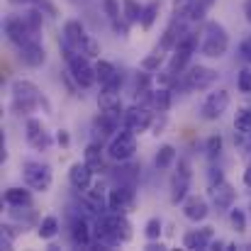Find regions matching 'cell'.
<instances>
[{"mask_svg": "<svg viewBox=\"0 0 251 251\" xmlns=\"http://www.w3.org/2000/svg\"><path fill=\"white\" fill-rule=\"evenodd\" d=\"M229 49V34L225 29V25L207 20L202 25V39H200V54L207 59H220L225 56Z\"/></svg>", "mask_w": 251, "mask_h": 251, "instance_id": "cell-1", "label": "cell"}, {"mask_svg": "<svg viewBox=\"0 0 251 251\" xmlns=\"http://www.w3.org/2000/svg\"><path fill=\"white\" fill-rule=\"evenodd\" d=\"M190 183H193V164L188 156H178L176 171L171 176V202L180 205L190 195Z\"/></svg>", "mask_w": 251, "mask_h": 251, "instance_id": "cell-2", "label": "cell"}, {"mask_svg": "<svg viewBox=\"0 0 251 251\" xmlns=\"http://www.w3.org/2000/svg\"><path fill=\"white\" fill-rule=\"evenodd\" d=\"M22 180L27 188L37 190V193H47L54 183V171L49 164H42V161H22Z\"/></svg>", "mask_w": 251, "mask_h": 251, "instance_id": "cell-3", "label": "cell"}, {"mask_svg": "<svg viewBox=\"0 0 251 251\" xmlns=\"http://www.w3.org/2000/svg\"><path fill=\"white\" fill-rule=\"evenodd\" d=\"M217 78H220V74H217L215 69L202 66V64H195V66H188V69H185V74L180 76V85H183V90L198 93V90L212 88V85L217 83Z\"/></svg>", "mask_w": 251, "mask_h": 251, "instance_id": "cell-4", "label": "cell"}, {"mask_svg": "<svg viewBox=\"0 0 251 251\" xmlns=\"http://www.w3.org/2000/svg\"><path fill=\"white\" fill-rule=\"evenodd\" d=\"M134 154H137V134H134L132 129L122 127V129L110 139V144H107V156H110L112 161L122 164V161L134 159Z\"/></svg>", "mask_w": 251, "mask_h": 251, "instance_id": "cell-5", "label": "cell"}, {"mask_svg": "<svg viewBox=\"0 0 251 251\" xmlns=\"http://www.w3.org/2000/svg\"><path fill=\"white\" fill-rule=\"evenodd\" d=\"M229 102H232L229 90H227V88H217V90L207 93V98L202 100V105H200V117L207 120V122H217V120L229 110Z\"/></svg>", "mask_w": 251, "mask_h": 251, "instance_id": "cell-6", "label": "cell"}, {"mask_svg": "<svg viewBox=\"0 0 251 251\" xmlns=\"http://www.w3.org/2000/svg\"><path fill=\"white\" fill-rule=\"evenodd\" d=\"M2 32H5L7 42H10L15 49H20V47H25V44H29V42H37V39H39V34H34V32L22 22V17H20V15H7V17H5V22H2Z\"/></svg>", "mask_w": 251, "mask_h": 251, "instance_id": "cell-7", "label": "cell"}, {"mask_svg": "<svg viewBox=\"0 0 251 251\" xmlns=\"http://www.w3.org/2000/svg\"><path fill=\"white\" fill-rule=\"evenodd\" d=\"M154 117H156V110H154V107L134 102L132 107H127V110H125V127H127V129H132L134 134H144V132H149V129H151Z\"/></svg>", "mask_w": 251, "mask_h": 251, "instance_id": "cell-8", "label": "cell"}, {"mask_svg": "<svg viewBox=\"0 0 251 251\" xmlns=\"http://www.w3.org/2000/svg\"><path fill=\"white\" fill-rule=\"evenodd\" d=\"M137 202V185L132 183H117L112 190H107V210L112 212H129Z\"/></svg>", "mask_w": 251, "mask_h": 251, "instance_id": "cell-9", "label": "cell"}, {"mask_svg": "<svg viewBox=\"0 0 251 251\" xmlns=\"http://www.w3.org/2000/svg\"><path fill=\"white\" fill-rule=\"evenodd\" d=\"M69 237H71V244H74V247L90 249L93 242H95V232H93L90 220L74 212V215H71V222H69Z\"/></svg>", "mask_w": 251, "mask_h": 251, "instance_id": "cell-10", "label": "cell"}, {"mask_svg": "<svg viewBox=\"0 0 251 251\" xmlns=\"http://www.w3.org/2000/svg\"><path fill=\"white\" fill-rule=\"evenodd\" d=\"M66 69L71 71V76L76 78V83L81 85L83 90L93 88L98 83V74H95V66L90 64V59L85 54H76L71 61H66Z\"/></svg>", "mask_w": 251, "mask_h": 251, "instance_id": "cell-11", "label": "cell"}, {"mask_svg": "<svg viewBox=\"0 0 251 251\" xmlns=\"http://www.w3.org/2000/svg\"><path fill=\"white\" fill-rule=\"evenodd\" d=\"M25 139H27V144H29L34 151H49L51 144H54V139H51V134L47 132L44 122L37 120V117H29V120H27V125H25Z\"/></svg>", "mask_w": 251, "mask_h": 251, "instance_id": "cell-12", "label": "cell"}, {"mask_svg": "<svg viewBox=\"0 0 251 251\" xmlns=\"http://www.w3.org/2000/svg\"><path fill=\"white\" fill-rule=\"evenodd\" d=\"M210 200H212V207L217 212H229L237 202V190L229 180H222V183L210 188Z\"/></svg>", "mask_w": 251, "mask_h": 251, "instance_id": "cell-13", "label": "cell"}, {"mask_svg": "<svg viewBox=\"0 0 251 251\" xmlns=\"http://www.w3.org/2000/svg\"><path fill=\"white\" fill-rule=\"evenodd\" d=\"M188 20H180V17H171V22H168V27L164 29V34H161V44H159V49L166 54V51H173L176 47H178V42L190 32L188 29Z\"/></svg>", "mask_w": 251, "mask_h": 251, "instance_id": "cell-14", "label": "cell"}, {"mask_svg": "<svg viewBox=\"0 0 251 251\" xmlns=\"http://www.w3.org/2000/svg\"><path fill=\"white\" fill-rule=\"evenodd\" d=\"M180 210H183V217L190 220V222H205L207 215H210V202L202 198V195H188L183 202H180Z\"/></svg>", "mask_w": 251, "mask_h": 251, "instance_id": "cell-15", "label": "cell"}, {"mask_svg": "<svg viewBox=\"0 0 251 251\" xmlns=\"http://www.w3.org/2000/svg\"><path fill=\"white\" fill-rule=\"evenodd\" d=\"M215 239V227H200V229H190L183 234V249L190 251H205L210 249Z\"/></svg>", "mask_w": 251, "mask_h": 251, "instance_id": "cell-16", "label": "cell"}, {"mask_svg": "<svg viewBox=\"0 0 251 251\" xmlns=\"http://www.w3.org/2000/svg\"><path fill=\"white\" fill-rule=\"evenodd\" d=\"M17 59H20L25 66H29V69H39V66L47 61V49H44V44L37 39V42H29V44L20 47V49H17Z\"/></svg>", "mask_w": 251, "mask_h": 251, "instance_id": "cell-17", "label": "cell"}, {"mask_svg": "<svg viewBox=\"0 0 251 251\" xmlns=\"http://www.w3.org/2000/svg\"><path fill=\"white\" fill-rule=\"evenodd\" d=\"M93 173H95V171L88 166L85 161H76L74 166L69 168V183H71V188L78 190V193L88 190V188L93 185Z\"/></svg>", "mask_w": 251, "mask_h": 251, "instance_id": "cell-18", "label": "cell"}, {"mask_svg": "<svg viewBox=\"0 0 251 251\" xmlns=\"http://www.w3.org/2000/svg\"><path fill=\"white\" fill-rule=\"evenodd\" d=\"M61 39H66L76 51L83 54V44H85V39H88V32H85L83 22L81 20H66L64 32H61Z\"/></svg>", "mask_w": 251, "mask_h": 251, "instance_id": "cell-19", "label": "cell"}, {"mask_svg": "<svg viewBox=\"0 0 251 251\" xmlns=\"http://www.w3.org/2000/svg\"><path fill=\"white\" fill-rule=\"evenodd\" d=\"M105 154H107V149L102 147V142H95V139H93V142L85 147L83 161L93 168L95 173H105V171H110L107 164H105Z\"/></svg>", "mask_w": 251, "mask_h": 251, "instance_id": "cell-20", "label": "cell"}, {"mask_svg": "<svg viewBox=\"0 0 251 251\" xmlns=\"http://www.w3.org/2000/svg\"><path fill=\"white\" fill-rule=\"evenodd\" d=\"M7 212H10V220L17 222V225H22L25 229H27V227H37V225L42 222V220L37 217V212H34L32 205H10Z\"/></svg>", "mask_w": 251, "mask_h": 251, "instance_id": "cell-21", "label": "cell"}, {"mask_svg": "<svg viewBox=\"0 0 251 251\" xmlns=\"http://www.w3.org/2000/svg\"><path fill=\"white\" fill-rule=\"evenodd\" d=\"M39 105H42V98H12L10 100V112L15 117H32L39 110Z\"/></svg>", "mask_w": 251, "mask_h": 251, "instance_id": "cell-22", "label": "cell"}, {"mask_svg": "<svg viewBox=\"0 0 251 251\" xmlns=\"http://www.w3.org/2000/svg\"><path fill=\"white\" fill-rule=\"evenodd\" d=\"M2 202L10 207V205H32V188H20V185H12V188H5L2 193Z\"/></svg>", "mask_w": 251, "mask_h": 251, "instance_id": "cell-23", "label": "cell"}, {"mask_svg": "<svg viewBox=\"0 0 251 251\" xmlns=\"http://www.w3.org/2000/svg\"><path fill=\"white\" fill-rule=\"evenodd\" d=\"M10 93H12V98H42L39 85L29 78H15L10 83Z\"/></svg>", "mask_w": 251, "mask_h": 251, "instance_id": "cell-24", "label": "cell"}, {"mask_svg": "<svg viewBox=\"0 0 251 251\" xmlns=\"http://www.w3.org/2000/svg\"><path fill=\"white\" fill-rule=\"evenodd\" d=\"M176 161H178L176 147H173V144H161L159 151H156V156H154V166H156V171H168L171 166H176Z\"/></svg>", "mask_w": 251, "mask_h": 251, "instance_id": "cell-25", "label": "cell"}, {"mask_svg": "<svg viewBox=\"0 0 251 251\" xmlns=\"http://www.w3.org/2000/svg\"><path fill=\"white\" fill-rule=\"evenodd\" d=\"M173 105V88H166V85H159L154 88V95H151V107L156 112H168Z\"/></svg>", "mask_w": 251, "mask_h": 251, "instance_id": "cell-26", "label": "cell"}, {"mask_svg": "<svg viewBox=\"0 0 251 251\" xmlns=\"http://www.w3.org/2000/svg\"><path fill=\"white\" fill-rule=\"evenodd\" d=\"M15 7H39L47 17H59V7L54 0H7Z\"/></svg>", "mask_w": 251, "mask_h": 251, "instance_id": "cell-27", "label": "cell"}, {"mask_svg": "<svg viewBox=\"0 0 251 251\" xmlns=\"http://www.w3.org/2000/svg\"><path fill=\"white\" fill-rule=\"evenodd\" d=\"M20 17H22V22H25L34 34L42 37V29H44V12H42L39 7H27V10L20 12Z\"/></svg>", "mask_w": 251, "mask_h": 251, "instance_id": "cell-28", "label": "cell"}, {"mask_svg": "<svg viewBox=\"0 0 251 251\" xmlns=\"http://www.w3.org/2000/svg\"><path fill=\"white\" fill-rule=\"evenodd\" d=\"M139 164H134L132 159L129 161H122L120 168L115 171V178H117V183H132V185H137V180H139Z\"/></svg>", "mask_w": 251, "mask_h": 251, "instance_id": "cell-29", "label": "cell"}, {"mask_svg": "<svg viewBox=\"0 0 251 251\" xmlns=\"http://www.w3.org/2000/svg\"><path fill=\"white\" fill-rule=\"evenodd\" d=\"M59 229H61V225H59V217H54V215H47V217H42V222L37 225V237L39 239H54L56 234H59Z\"/></svg>", "mask_w": 251, "mask_h": 251, "instance_id": "cell-30", "label": "cell"}, {"mask_svg": "<svg viewBox=\"0 0 251 251\" xmlns=\"http://www.w3.org/2000/svg\"><path fill=\"white\" fill-rule=\"evenodd\" d=\"M98 107L100 110H125L122 98L115 90H100L98 93Z\"/></svg>", "mask_w": 251, "mask_h": 251, "instance_id": "cell-31", "label": "cell"}, {"mask_svg": "<svg viewBox=\"0 0 251 251\" xmlns=\"http://www.w3.org/2000/svg\"><path fill=\"white\" fill-rule=\"evenodd\" d=\"M159 10H161V2L159 0H151V2L144 5V12H142V20H139L142 29H151L154 27V22L159 20Z\"/></svg>", "mask_w": 251, "mask_h": 251, "instance_id": "cell-32", "label": "cell"}, {"mask_svg": "<svg viewBox=\"0 0 251 251\" xmlns=\"http://www.w3.org/2000/svg\"><path fill=\"white\" fill-rule=\"evenodd\" d=\"M229 227H232L237 234H244L247 227H249V215H247L244 210H239V207H232V210H229Z\"/></svg>", "mask_w": 251, "mask_h": 251, "instance_id": "cell-33", "label": "cell"}, {"mask_svg": "<svg viewBox=\"0 0 251 251\" xmlns=\"http://www.w3.org/2000/svg\"><path fill=\"white\" fill-rule=\"evenodd\" d=\"M142 12H144V5H139L137 0H122V15L129 25H137L142 20Z\"/></svg>", "mask_w": 251, "mask_h": 251, "instance_id": "cell-34", "label": "cell"}, {"mask_svg": "<svg viewBox=\"0 0 251 251\" xmlns=\"http://www.w3.org/2000/svg\"><path fill=\"white\" fill-rule=\"evenodd\" d=\"M222 149H225V139H222V134H210L207 139H205V156L207 159H217L220 154H222Z\"/></svg>", "mask_w": 251, "mask_h": 251, "instance_id": "cell-35", "label": "cell"}, {"mask_svg": "<svg viewBox=\"0 0 251 251\" xmlns=\"http://www.w3.org/2000/svg\"><path fill=\"white\" fill-rule=\"evenodd\" d=\"M95 74H98V83H107L110 78H115L117 76V69H115V64L112 61H105V59H98V64H95Z\"/></svg>", "mask_w": 251, "mask_h": 251, "instance_id": "cell-36", "label": "cell"}, {"mask_svg": "<svg viewBox=\"0 0 251 251\" xmlns=\"http://www.w3.org/2000/svg\"><path fill=\"white\" fill-rule=\"evenodd\" d=\"M161 234H164V222H161V217H149L147 225H144V237H147V242H156V239H161Z\"/></svg>", "mask_w": 251, "mask_h": 251, "instance_id": "cell-37", "label": "cell"}, {"mask_svg": "<svg viewBox=\"0 0 251 251\" xmlns=\"http://www.w3.org/2000/svg\"><path fill=\"white\" fill-rule=\"evenodd\" d=\"M234 147L242 151V156L251 159V132H237L234 129Z\"/></svg>", "mask_w": 251, "mask_h": 251, "instance_id": "cell-38", "label": "cell"}, {"mask_svg": "<svg viewBox=\"0 0 251 251\" xmlns=\"http://www.w3.org/2000/svg\"><path fill=\"white\" fill-rule=\"evenodd\" d=\"M161 66H164V51H161V49H156L154 54H149L147 59H142V69H144V71L156 74Z\"/></svg>", "mask_w": 251, "mask_h": 251, "instance_id": "cell-39", "label": "cell"}, {"mask_svg": "<svg viewBox=\"0 0 251 251\" xmlns=\"http://www.w3.org/2000/svg\"><path fill=\"white\" fill-rule=\"evenodd\" d=\"M234 129H237V132H251V107H242V110H237Z\"/></svg>", "mask_w": 251, "mask_h": 251, "instance_id": "cell-40", "label": "cell"}, {"mask_svg": "<svg viewBox=\"0 0 251 251\" xmlns=\"http://www.w3.org/2000/svg\"><path fill=\"white\" fill-rule=\"evenodd\" d=\"M156 76L151 74V71H137V76H134V93H142V90H151V81H154Z\"/></svg>", "mask_w": 251, "mask_h": 251, "instance_id": "cell-41", "label": "cell"}, {"mask_svg": "<svg viewBox=\"0 0 251 251\" xmlns=\"http://www.w3.org/2000/svg\"><path fill=\"white\" fill-rule=\"evenodd\" d=\"M237 88H239V93H244V95H251V69H242L239 74H237Z\"/></svg>", "mask_w": 251, "mask_h": 251, "instance_id": "cell-42", "label": "cell"}, {"mask_svg": "<svg viewBox=\"0 0 251 251\" xmlns=\"http://www.w3.org/2000/svg\"><path fill=\"white\" fill-rule=\"evenodd\" d=\"M22 232H25V227H22V225H17V222L7 220V222H2V234H0V237H7V239H12V242H15Z\"/></svg>", "mask_w": 251, "mask_h": 251, "instance_id": "cell-43", "label": "cell"}, {"mask_svg": "<svg viewBox=\"0 0 251 251\" xmlns=\"http://www.w3.org/2000/svg\"><path fill=\"white\" fill-rule=\"evenodd\" d=\"M83 54L88 56V59H100V42H98L93 34H88V39H85Z\"/></svg>", "mask_w": 251, "mask_h": 251, "instance_id": "cell-44", "label": "cell"}, {"mask_svg": "<svg viewBox=\"0 0 251 251\" xmlns=\"http://www.w3.org/2000/svg\"><path fill=\"white\" fill-rule=\"evenodd\" d=\"M102 12L107 15L110 22H115V20L122 17V12H120V2H117V0H102Z\"/></svg>", "mask_w": 251, "mask_h": 251, "instance_id": "cell-45", "label": "cell"}, {"mask_svg": "<svg viewBox=\"0 0 251 251\" xmlns=\"http://www.w3.org/2000/svg\"><path fill=\"white\" fill-rule=\"evenodd\" d=\"M168 127V115L166 112H156V117H154V122H151V134H164V129Z\"/></svg>", "mask_w": 251, "mask_h": 251, "instance_id": "cell-46", "label": "cell"}, {"mask_svg": "<svg viewBox=\"0 0 251 251\" xmlns=\"http://www.w3.org/2000/svg\"><path fill=\"white\" fill-rule=\"evenodd\" d=\"M222 180H227L225 178V171L217 166H212L207 171V188H212V185H217V183H222Z\"/></svg>", "mask_w": 251, "mask_h": 251, "instance_id": "cell-47", "label": "cell"}, {"mask_svg": "<svg viewBox=\"0 0 251 251\" xmlns=\"http://www.w3.org/2000/svg\"><path fill=\"white\" fill-rule=\"evenodd\" d=\"M110 25H112V32H117V34H122V37H125V34L129 32V27H132V25H129V22L125 20V15H122L120 20H115V22H110Z\"/></svg>", "mask_w": 251, "mask_h": 251, "instance_id": "cell-48", "label": "cell"}, {"mask_svg": "<svg viewBox=\"0 0 251 251\" xmlns=\"http://www.w3.org/2000/svg\"><path fill=\"white\" fill-rule=\"evenodd\" d=\"M56 144H59L61 149H69V147H71V134H69L66 129H59V132H56Z\"/></svg>", "mask_w": 251, "mask_h": 251, "instance_id": "cell-49", "label": "cell"}, {"mask_svg": "<svg viewBox=\"0 0 251 251\" xmlns=\"http://www.w3.org/2000/svg\"><path fill=\"white\" fill-rule=\"evenodd\" d=\"M239 56H242L247 64H251V39H244V42L239 44Z\"/></svg>", "mask_w": 251, "mask_h": 251, "instance_id": "cell-50", "label": "cell"}, {"mask_svg": "<svg viewBox=\"0 0 251 251\" xmlns=\"http://www.w3.org/2000/svg\"><path fill=\"white\" fill-rule=\"evenodd\" d=\"M164 251V249H168L166 244H164V242H159V239H156V242H149V244H147V251Z\"/></svg>", "mask_w": 251, "mask_h": 251, "instance_id": "cell-51", "label": "cell"}, {"mask_svg": "<svg viewBox=\"0 0 251 251\" xmlns=\"http://www.w3.org/2000/svg\"><path fill=\"white\" fill-rule=\"evenodd\" d=\"M242 12H244V20L251 25V0H244V7H242Z\"/></svg>", "mask_w": 251, "mask_h": 251, "instance_id": "cell-52", "label": "cell"}, {"mask_svg": "<svg viewBox=\"0 0 251 251\" xmlns=\"http://www.w3.org/2000/svg\"><path fill=\"white\" fill-rule=\"evenodd\" d=\"M12 244H15L12 239H7V237H0V249L10 251V249H12Z\"/></svg>", "mask_w": 251, "mask_h": 251, "instance_id": "cell-53", "label": "cell"}, {"mask_svg": "<svg viewBox=\"0 0 251 251\" xmlns=\"http://www.w3.org/2000/svg\"><path fill=\"white\" fill-rule=\"evenodd\" d=\"M210 249H227V242H222V239H212V244H210Z\"/></svg>", "mask_w": 251, "mask_h": 251, "instance_id": "cell-54", "label": "cell"}, {"mask_svg": "<svg viewBox=\"0 0 251 251\" xmlns=\"http://www.w3.org/2000/svg\"><path fill=\"white\" fill-rule=\"evenodd\" d=\"M244 185L251 188V161H249V166H247V171H244Z\"/></svg>", "mask_w": 251, "mask_h": 251, "instance_id": "cell-55", "label": "cell"}, {"mask_svg": "<svg viewBox=\"0 0 251 251\" xmlns=\"http://www.w3.org/2000/svg\"><path fill=\"white\" fill-rule=\"evenodd\" d=\"M249 220H251V205H249Z\"/></svg>", "mask_w": 251, "mask_h": 251, "instance_id": "cell-56", "label": "cell"}, {"mask_svg": "<svg viewBox=\"0 0 251 251\" xmlns=\"http://www.w3.org/2000/svg\"><path fill=\"white\" fill-rule=\"evenodd\" d=\"M249 39H251V37H249Z\"/></svg>", "mask_w": 251, "mask_h": 251, "instance_id": "cell-57", "label": "cell"}]
</instances>
